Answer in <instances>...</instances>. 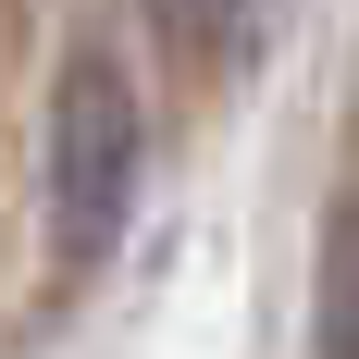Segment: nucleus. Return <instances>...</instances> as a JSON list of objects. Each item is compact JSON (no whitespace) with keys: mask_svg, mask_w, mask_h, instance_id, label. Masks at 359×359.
I'll list each match as a JSON object with an SVG mask.
<instances>
[{"mask_svg":"<svg viewBox=\"0 0 359 359\" xmlns=\"http://www.w3.org/2000/svg\"><path fill=\"white\" fill-rule=\"evenodd\" d=\"M137 161H149L137 74L87 37V50L62 62V87H50V236H62L74 273L124 236V211H137Z\"/></svg>","mask_w":359,"mask_h":359,"instance_id":"1","label":"nucleus"},{"mask_svg":"<svg viewBox=\"0 0 359 359\" xmlns=\"http://www.w3.org/2000/svg\"><path fill=\"white\" fill-rule=\"evenodd\" d=\"M323 359H359V211L334 223V260H323Z\"/></svg>","mask_w":359,"mask_h":359,"instance_id":"2","label":"nucleus"},{"mask_svg":"<svg viewBox=\"0 0 359 359\" xmlns=\"http://www.w3.org/2000/svg\"><path fill=\"white\" fill-rule=\"evenodd\" d=\"M149 13H161V25L186 37V50H211V37H236V25H248L260 0H149Z\"/></svg>","mask_w":359,"mask_h":359,"instance_id":"3","label":"nucleus"}]
</instances>
